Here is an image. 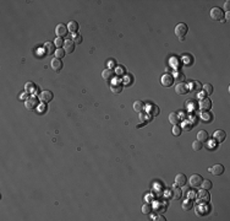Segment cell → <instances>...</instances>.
Here are the masks:
<instances>
[{"instance_id": "obj_1", "label": "cell", "mask_w": 230, "mask_h": 221, "mask_svg": "<svg viewBox=\"0 0 230 221\" xmlns=\"http://www.w3.org/2000/svg\"><path fill=\"white\" fill-rule=\"evenodd\" d=\"M224 15H225V12H223V10L220 8H213L210 10V17L216 21H223Z\"/></svg>"}, {"instance_id": "obj_2", "label": "cell", "mask_w": 230, "mask_h": 221, "mask_svg": "<svg viewBox=\"0 0 230 221\" xmlns=\"http://www.w3.org/2000/svg\"><path fill=\"white\" fill-rule=\"evenodd\" d=\"M38 104H39V102H38V98L34 97V96H31V97H28V98L25 101V106H26V108H27L28 110L36 109V108L38 107Z\"/></svg>"}, {"instance_id": "obj_3", "label": "cell", "mask_w": 230, "mask_h": 221, "mask_svg": "<svg viewBox=\"0 0 230 221\" xmlns=\"http://www.w3.org/2000/svg\"><path fill=\"white\" fill-rule=\"evenodd\" d=\"M187 31H188V27L186 24H179L175 27V34L179 37V38H184L187 33Z\"/></svg>"}, {"instance_id": "obj_4", "label": "cell", "mask_w": 230, "mask_h": 221, "mask_svg": "<svg viewBox=\"0 0 230 221\" xmlns=\"http://www.w3.org/2000/svg\"><path fill=\"white\" fill-rule=\"evenodd\" d=\"M160 84L164 87H170L172 84H174V78L170 74H164V75L160 78Z\"/></svg>"}, {"instance_id": "obj_5", "label": "cell", "mask_w": 230, "mask_h": 221, "mask_svg": "<svg viewBox=\"0 0 230 221\" xmlns=\"http://www.w3.org/2000/svg\"><path fill=\"white\" fill-rule=\"evenodd\" d=\"M39 98H41V101H42L43 103H49L50 101H53L54 95H53V92H51V91L45 90V91H42V94H41Z\"/></svg>"}, {"instance_id": "obj_6", "label": "cell", "mask_w": 230, "mask_h": 221, "mask_svg": "<svg viewBox=\"0 0 230 221\" xmlns=\"http://www.w3.org/2000/svg\"><path fill=\"white\" fill-rule=\"evenodd\" d=\"M63 62L60 60V59H58V58H54L51 62H50V68H51V70L53 71H55V72H60L61 71V69H63Z\"/></svg>"}, {"instance_id": "obj_7", "label": "cell", "mask_w": 230, "mask_h": 221, "mask_svg": "<svg viewBox=\"0 0 230 221\" xmlns=\"http://www.w3.org/2000/svg\"><path fill=\"white\" fill-rule=\"evenodd\" d=\"M190 184H191V187H195V188H197V187H200L201 186V183H202V181H203V178L200 176V175H192L190 177Z\"/></svg>"}, {"instance_id": "obj_8", "label": "cell", "mask_w": 230, "mask_h": 221, "mask_svg": "<svg viewBox=\"0 0 230 221\" xmlns=\"http://www.w3.org/2000/svg\"><path fill=\"white\" fill-rule=\"evenodd\" d=\"M102 78H103L105 81H111V80L115 78V71H114L113 69H110V68L104 69V70L102 71Z\"/></svg>"}, {"instance_id": "obj_9", "label": "cell", "mask_w": 230, "mask_h": 221, "mask_svg": "<svg viewBox=\"0 0 230 221\" xmlns=\"http://www.w3.org/2000/svg\"><path fill=\"white\" fill-rule=\"evenodd\" d=\"M224 171H225L224 166L220 165V163H217V165L213 166V167H210V168H209V172H210V173H213L214 176H220V175L224 173Z\"/></svg>"}, {"instance_id": "obj_10", "label": "cell", "mask_w": 230, "mask_h": 221, "mask_svg": "<svg viewBox=\"0 0 230 221\" xmlns=\"http://www.w3.org/2000/svg\"><path fill=\"white\" fill-rule=\"evenodd\" d=\"M67 27L64 25V24H59V25H56V27H55V33H56V36L58 37H64V36H66V33H67Z\"/></svg>"}, {"instance_id": "obj_11", "label": "cell", "mask_w": 230, "mask_h": 221, "mask_svg": "<svg viewBox=\"0 0 230 221\" xmlns=\"http://www.w3.org/2000/svg\"><path fill=\"white\" fill-rule=\"evenodd\" d=\"M175 91L178 95H186L188 92V86L184 82H179L176 86H175Z\"/></svg>"}, {"instance_id": "obj_12", "label": "cell", "mask_w": 230, "mask_h": 221, "mask_svg": "<svg viewBox=\"0 0 230 221\" xmlns=\"http://www.w3.org/2000/svg\"><path fill=\"white\" fill-rule=\"evenodd\" d=\"M200 108H201L202 110H209L210 108H212V101H210L209 98L203 97V98L200 101Z\"/></svg>"}, {"instance_id": "obj_13", "label": "cell", "mask_w": 230, "mask_h": 221, "mask_svg": "<svg viewBox=\"0 0 230 221\" xmlns=\"http://www.w3.org/2000/svg\"><path fill=\"white\" fill-rule=\"evenodd\" d=\"M225 132L224 130H222V129H218V130H216L214 132V134H213V139L217 141V143H222V141H224L225 140Z\"/></svg>"}, {"instance_id": "obj_14", "label": "cell", "mask_w": 230, "mask_h": 221, "mask_svg": "<svg viewBox=\"0 0 230 221\" xmlns=\"http://www.w3.org/2000/svg\"><path fill=\"white\" fill-rule=\"evenodd\" d=\"M208 201H209L208 191H206V189L200 191V193H198V203H200V204H202V203H208Z\"/></svg>"}, {"instance_id": "obj_15", "label": "cell", "mask_w": 230, "mask_h": 221, "mask_svg": "<svg viewBox=\"0 0 230 221\" xmlns=\"http://www.w3.org/2000/svg\"><path fill=\"white\" fill-rule=\"evenodd\" d=\"M75 42L72 41V40H66L65 42H64V50L66 52V53H72L73 50H75Z\"/></svg>"}, {"instance_id": "obj_16", "label": "cell", "mask_w": 230, "mask_h": 221, "mask_svg": "<svg viewBox=\"0 0 230 221\" xmlns=\"http://www.w3.org/2000/svg\"><path fill=\"white\" fill-rule=\"evenodd\" d=\"M187 182V178L184 173H178L176 177H175V183L178 184V186H181V187H185V184Z\"/></svg>"}, {"instance_id": "obj_17", "label": "cell", "mask_w": 230, "mask_h": 221, "mask_svg": "<svg viewBox=\"0 0 230 221\" xmlns=\"http://www.w3.org/2000/svg\"><path fill=\"white\" fill-rule=\"evenodd\" d=\"M110 90H111V92H114V94H120V92L123 91V84L115 81V82H113L110 85Z\"/></svg>"}, {"instance_id": "obj_18", "label": "cell", "mask_w": 230, "mask_h": 221, "mask_svg": "<svg viewBox=\"0 0 230 221\" xmlns=\"http://www.w3.org/2000/svg\"><path fill=\"white\" fill-rule=\"evenodd\" d=\"M44 49H45V53L49 55V54H54L55 53V44L54 42H47L44 44Z\"/></svg>"}, {"instance_id": "obj_19", "label": "cell", "mask_w": 230, "mask_h": 221, "mask_svg": "<svg viewBox=\"0 0 230 221\" xmlns=\"http://www.w3.org/2000/svg\"><path fill=\"white\" fill-rule=\"evenodd\" d=\"M148 109H149L148 112H149L151 117H157V116L160 113V110H159V107H158V106H156V104H151Z\"/></svg>"}, {"instance_id": "obj_20", "label": "cell", "mask_w": 230, "mask_h": 221, "mask_svg": "<svg viewBox=\"0 0 230 221\" xmlns=\"http://www.w3.org/2000/svg\"><path fill=\"white\" fill-rule=\"evenodd\" d=\"M132 107H133V110H135V112L141 113L142 110L145 109V103L142 101H135V103H133Z\"/></svg>"}, {"instance_id": "obj_21", "label": "cell", "mask_w": 230, "mask_h": 221, "mask_svg": "<svg viewBox=\"0 0 230 221\" xmlns=\"http://www.w3.org/2000/svg\"><path fill=\"white\" fill-rule=\"evenodd\" d=\"M169 122L172 124V125H178L180 123V118L178 116V113H174V112H171L169 114Z\"/></svg>"}, {"instance_id": "obj_22", "label": "cell", "mask_w": 230, "mask_h": 221, "mask_svg": "<svg viewBox=\"0 0 230 221\" xmlns=\"http://www.w3.org/2000/svg\"><path fill=\"white\" fill-rule=\"evenodd\" d=\"M190 88L191 91H194V92H200L202 90V84L200 81H192L190 84Z\"/></svg>"}, {"instance_id": "obj_23", "label": "cell", "mask_w": 230, "mask_h": 221, "mask_svg": "<svg viewBox=\"0 0 230 221\" xmlns=\"http://www.w3.org/2000/svg\"><path fill=\"white\" fill-rule=\"evenodd\" d=\"M67 30L73 34V33H76L79 31V24L76 22V21H70L69 22V25H67Z\"/></svg>"}, {"instance_id": "obj_24", "label": "cell", "mask_w": 230, "mask_h": 221, "mask_svg": "<svg viewBox=\"0 0 230 221\" xmlns=\"http://www.w3.org/2000/svg\"><path fill=\"white\" fill-rule=\"evenodd\" d=\"M197 140L201 141V143H204L208 140V133L206 130H200L197 133Z\"/></svg>"}, {"instance_id": "obj_25", "label": "cell", "mask_w": 230, "mask_h": 221, "mask_svg": "<svg viewBox=\"0 0 230 221\" xmlns=\"http://www.w3.org/2000/svg\"><path fill=\"white\" fill-rule=\"evenodd\" d=\"M201 186H202V188H203V189L209 191V189H212V187H213V183L210 182L209 179H203V181H202V183H201Z\"/></svg>"}, {"instance_id": "obj_26", "label": "cell", "mask_w": 230, "mask_h": 221, "mask_svg": "<svg viewBox=\"0 0 230 221\" xmlns=\"http://www.w3.org/2000/svg\"><path fill=\"white\" fill-rule=\"evenodd\" d=\"M185 75L182 72H180V71H178V72H175V75H174V81H178V82H184L185 81Z\"/></svg>"}, {"instance_id": "obj_27", "label": "cell", "mask_w": 230, "mask_h": 221, "mask_svg": "<svg viewBox=\"0 0 230 221\" xmlns=\"http://www.w3.org/2000/svg\"><path fill=\"white\" fill-rule=\"evenodd\" d=\"M55 58H58V59H61V58H64L65 57V54H66V52L64 50V49H61V48H58L56 50H55Z\"/></svg>"}, {"instance_id": "obj_28", "label": "cell", "mask_w": 230, "mask_h": 221, "mask_svg": "<svg viewBox=\"0 0 230 221\" xmlns=\"http://www.w3.org/2000/svg\"><path fill=\"white\" fill-rule=\"evenodd\" d=\"M202 88L204 90L206 95H212V94H213V86L210 85V84H206V85H203Z\"/></svg>"}, {"instance_id": "obj_29", "label": "cell", "mask_w": 230, "mask_h": 221, "mask_svg": "<svg viewBox=\"0 0 230 221\" xmlns=\"http://www.w3.org/2000/svg\"><path fill=\"white\" fill-rule=\"evenodd\" d=\"M192 205H194V201H192V199H188V200L184 201V204H182V209H184V210H190L191 208H192Z\"/></svg>"}, {"instance_id": "obj_30", "label": "cell", "mask_w": 230, "mask_h": 221, "mask_svg": "<svg viewBox=\"0 0 230 221\" xmlns=\"http://www.w3.org/2000/svg\"><path fill=\"white\" fill-rule=\"evenodd\" d=\"M182 195V191L174 187V189H172V197H174V199H180Z\"/></svg>"}, {"instance_id": "obj_31", "label": "cell", "mask_w": 230, "mask_h": 221, "mask_svg": "<svg viewBox=\"0 0 230 221\" xmlns=\"http://www.w3.org/2000/svg\"><path fill=\"white\" fill-rule=\"evenodd\" d=\"M25 90H26V92H30V94H32V92H37V91H36V86H34L33 82H28V84H26Z\"/></svg>"}, {"instance_id": "obj_32", "label": "cell", "mask_w": 230, "mask_h": 221, "mask_svg": "<svg viewBox=\"0 0 230 221\" xmlns=\"http://www.w3.org/2000/svg\"><path fill=\"white\" fill-rule=\"evenodd\" d=\"M202 147H203V143H201V141H198V140H195V141L192 143V149H194L195 151L201 150Z\"/></svg>"}, {"instance_id": "obj_33", "label": "cell", "mask_w": 230, "mask_h": 221, "mask_svg": "<svg viewBox=\"0 0 230 221\" xmlns=\"http://www.w3.org/2000/svg\"><path fill=\"white\" fill-rule=\"evenodd\" d=\"M212 114H210L209 112H203V114H202V119H203V122H206V123H208V122H210L212 120Z\"/></svg>"}, {"instance_id": "obj_34", "label": "cell", "mask_w": 230, "mask_h": 221, "mask_svg": "<svg viewBox=\"0 0 230 221\" xmlns=\"http://www.w3.org/2000/svg\"><path fill=\"white\" fill-rule=\"evenodd\" d=\"M72 41L75 42V44H76V43L80 44V43H82V37H81L80 34H77V33H73V34H72Z\"/></svg>"}, {"instance_id": "obj_35", "label": "cell", "mask_w": 230, "mask_h": 221, "mask_svg": "<svg viewBox=\"0 0 230 221\" xmlns=\"http://www.w3.org/2000/svg\"><path fill=\"white\" fill-rule=\"evenodd\" d=\"M180 134H181V128L179 125H174V127H172V135L179 136Z\"/></svg>"}, {"instance_id": "obj_36", "label": "cell", "mask_w": 230, "mask_h": 221, "mask_svg": "<svg viewBox=\"0 0 230 221\" xmlns=\"http://www.w3.org/2000/svg\"><path fill=\"white\" fill-rule=\"evenodd\" d=\"M142 213H143V214H151V213H152V205L145 204V205L142 207Z\"/></svg>"}, {"instance_id": "obj_37", "label": "cell", "mask_w": 230, "mask_h": 221, "mask_svg": "<svg viewBox=\"0 0 230 221\" xmlns=\"http://www.w3.org/2000/svg\"><path fill=\"white\" fill-rule=\"evenodd\" d=\"M64 42H65V41H63V40L60 38V37H56L55 41H54V44H55L58 48H60L61 46H64Z\"/></svg>"}, {"instance_id": "obj_38", "label": "cell", "mask_w": 230, "mask_h": 221, "mask_svg": "<svg viewBox=\"0 0 230 221\" xmlns=\"http://www.w3.org/2000/svg\"><path fill=\"white\" fill-rule=\"evenodd\" d=\"M224 9L229 12V9H230V2H229V0H228V2H225V4H224Z\"/></svg>"}, {"instance_id": "obj_39", "label": "cell", "mask_w": 230, "mask_h": 221, "mask_svg": "<svg viewBox=\"0 0 230 221\" xmlns=\"http://www.w3.org/2000/svg\"><path fill=\"white\" fill-rule=\"evenodd\" d=\"M140 119H141L142 122H145V120L147 119V117H146V114H143V113L141 112V113H140Z\"/></svg>"}, {"instance_id": "obj_40", "label": "cell", "mask_w": 230, "mask_h": 221, "mask_svg": "<svg viewBox=\"0 0 230 221\" xmlns=\"http://www.w3.org/2000/svg\"><path fill=\"white\" fill-rule=\"evenodd\" d=\"M156 220H158V221H165V217H164V216H162V215H159Z\"/></svg>"}, {"instance_id": "obj_41", "label": "cell", "mask_w": 230, "mask_h": 221, "mask_svg": "<svg viewBox=\"0 0 230 221\" xmlns=\"http://www.w3.org/2000/svg\"><path fill=\"white\" fill-rule=\"evenodd\" d=\"M195 195H196L195 193H191V194H190V198H195Z\"/></svg>"}, {"instance_id": "obj_42", "label": "cell", "mask_w": 230, "mask_h": 221, "mask_svg": "<svg viewBox=\"0 0 230 221\" xmlns=\"http://www.w3.org/2000/svg\"><path fill=\"white\" fill-rule=\"evenodd\" d=\"M109 65H110V66H114V62H113V60H110V63H109Z\"/></svg>"}]
</instances>
